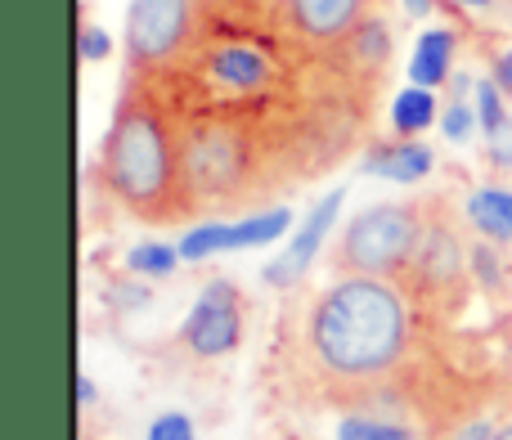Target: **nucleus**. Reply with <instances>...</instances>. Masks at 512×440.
Returning a JSON list of instances; mask_svg holds the SVG:
<instances>
[{"label": "nucleus", "instance_id": "f257e3e1", "mask_svg": "<svg viewBox=\"0 0 512 440\" xmlns=\"http://www.w3.org/2000/svg\"><path fill=\"white\" fill-rule=\"evenodd\" d=\"M283 360L310 400L373 414L414 360V301L396 279H333L306 301L292 333L283 328Z\"/></svg>", "mask_w": 512, "mask_h": 440}, {"label": "nucleus", "instance_id": "f03ea898", "mask_svg": "<svg viewBox=\"0 0 512 440\" xmlns=\"http://www.w3.org/2000/svg\"><path fill=\"white\" fill-rule=\"evenodd\" d=\"M99 180L131 220L153 229H176L198 220L185 176V135L158 95L144 81L122 77L99 149Z\"/></svg>", "mask_w": 512, "mask_h": 440}, {"label": "nucleus", "instance_id": "7ed1b4c3", "mask_svg": "<svg viewBox=\"0 0 512 440\" xmlns=\"http://www.w3.org/2000/svg\"><path fill=\"white\" fill-rule=\"evenodd\" d=\"M463 225H468V216L450 198H427L423 234H418L414 256L396 279L414 306L454 315V310H463L468 292L477 288L472 283V238L463 234Z\"/></svg>", "mask_w": 512, "mask_h": 440}, {"label": "nucleus", "instance_id": "20e7f679", "mask_svg": "<svg viewBox=\"0 0 512 440\" xmlns=\"http://www.w3.org/2000/svg\"><path fill=\"white\" fill-rule=\"evenodd\" d=\"M427 198H387L364 212H355L333 234L328 247V270L333 279L364 274V279H400L423 234Z\"/></svg>", "mask_w": 512, "mask_h": 440}, {"label": "nucleus", "instance_id": "39448f33", "mask_svg": "<svg viewBox=\"0 0 512 440\" xmlns=\"http://www.w3.org/2000/svg\"><path fill=\"white\" fill-rule=\"evenodd\" d=\"M203 27L207 18L198 0H131L122 36L126 72L149 77V72L171 68L203 41Z\"/></svg>", "mask_w": 512, "mask_h": 440}, {"label": "nucleus", "instance_id": "423d86ee", "mask_svg": "<svg viewBox=\"0 0 512 440\" xmlns=\"http://www.w3.org/2000/svg\"><path fill=\"white\" fill-rule=\"evenodd\" d=\"M243 288L225 274L203 283V292L189 306V319L180 324L176 333V351L194 364H212L225 360L243 346Z\"/></svg>", "mask_w": 512, "mask_h": 440}, {"label": "nucleus", "instance_id": "0eeeda50", "mask_svg": "<svg viewBox=\"0 0 512 440\" xmlns=\"http://www.w3.org/2000/svg\"><path fill=\"white\" fill-rule=\"evenodd\" d=\"M342 189H333V194H324L315 207L306 212V220H301L297 229L288 234V247H283L279 256H274L270 265H265V274L261 279L270 283V288H297L301 279H306V270L315 265V256H319V247H324V234H333V220L337 212H342Z\"/></svg>", "mask_w": 512, "mask_h": 440}, {"label": "nucleus", "instance_id": "6e6552de", "mask_svg": "<svg viewBox=\"0 0 512 440\" xmlns=\"http://www.w3.org/2000/svg\"><path fill=\"white\" fill-rule=\"evenodd\" d=\"M279 18L310 45H337L373 14V0H274Z\"/></svg>", "mask_w": 512, "mask_h": 440}, {"label": "nucleus", "instance_id": "1a4fd4ad", "mask_svg": "<svg viewBox=\"0 0 512 440\" xmlns=\"http://www.w3.org/2000/svg\"><path fill=\"white\" fill-rule=\"evenodd\" d=\"M436 153L423 140H378L360 153V171L378 180H396V185H418L423 176H432Z\"/></svg>", "mask_w": 512, "mask_h": 440}, {"label": "nucleus", "instance_id": "9d476101", "mask_svg": "<svg viewBox=\"0 0 512 440\" xmlns=\"http://www.w3.org/2000/svg\"><path fill=\"white\" fill-rule=\"evenodd\" d=\"M454 54H459V32H450V27H427L414 45V59H409V81L427 86V90L450 86Z\"/></svg>", "mask_w": 512, "mask_h": 440}, {"label": "nucleus", "instance_id": "9b49d317", "mask_svg": "<svg viewBox=\"0 0 512 440\" xmlns=\"http://www.w3.org/2000/svg\"><path fill=\"white\" fill-rule=\"evenodd\" d=\"M463 216L481 238L508 247L512 243V189L504 185H481L463 198Z\"/></svg>", "mask_w": 512, "mask_h": 440}, {"label": "nucleus", "instance_id": "f8f14e48", "mask_svg": "<svg viewBox=\"0 0 512 440\" xmlns=\"http://www.w3.org/2000/svg\"><path fill=\"white\" fill-rule=\"evenodd\" d=\"M387 117H391V131H396L400 140H418L423 131H432V126L441 122V99H436V90L409 81L405 90H396Z\"/></svg>", "mask_w": 512, "mask_h": 440}, {"label": "nucleus", "instance_id": "ddd939ff", "mask_svg": "<svg viewBox=\"0 0 512 440\" xmlns=\"http://www.w3.org/2000/svg\"><path fill=\"white\" fill-rule=\"evenodd\" d=\"M292 234V207L274 203V207H261V212L243 216V220H230V252H243V247H265L274 238Z\"/></svg>", "mask_w": 512, "mask_h": 440}, {"label": "nucleus", "instance_id": "4468645a", "mask_svg": "<svg viewBox=\"0 0 512 440\" xmlns=\"http://www.w3.org/2000/svg\"><path fill=\"white\" fill-rule=\"evenodd\" d=\"M472 283H477L486 297H504L508 292V261L504 247L490 243V238H472Z\"/></svg>", "mask_w": 512, "mask_h": 440}, {"label": "nucleus", "instance_id": "2eb2a0df", "mask_svg": "<svg viewBox=\"0 0 512 440\" xmlns=\"http://www.w3.org/2000/svg\"><path fill=\"white\" fill-rule=\"evenodd\" d=\"M176 265H180V247L158 243V238L135 243L126 252V274H140V279H167V274H176Z\"/></svg>", "mask_w": 512, "mask_h": 440}, {"label": "nucleus", "instance_id": "dca6fc26", "mask_svg": "<svg viewBox=\"0 0 512 440\" xmlns=\"http://www.w3.org/2000/svg\"><path fill=\"white\" fill-rule=\"evenodd\" d=\"M337 440H418V432L382 414H346L337 423Z\"/></svg>", "mask_w": 512, "mask_h": 440}, {"label": "nucleus", "instance_id": "f3484780", "mask_svg": "<svg viewBox=\"0 0 512 440\" xmlns=\"http://www.w3.org/2000/svg\"><path fill=\"white\" fill-rule=\"evenodd\" d=\"M180 261H207V256L216 252H230V220H203V225H194L189 234H180Z\"/></svg>", "mask_w": 512, "mask_h": 440}, {"label": "nucleus", "instance_id": "a211bd4d", "mask_svg": "<svg viewBox=\"0 0 512 440\" xmlns=\"http://www.w3.org/2000/svg\"><path fill=\"white\" fill-rule=\"evenodd\" d=\"M472 104H477V122H481V135H486V140H495V135L512 122V117H508V95L499 90L495 77H481L477 81V90H472Z\"/></svg>", "mask_w": 512, "mask_h": 440}, {"label": "nucleus", "instance_id": "6ab92c4d", "mask_svg": "<svg viewBox=\"0 0 512 440\" xmlns=\"http://www.w3.org/2000/svg\"><path fill=\"white\" fill-rule=\"evenodd\" d=\"M207 23H256L274 14V0H198Z\"/></svg>", "mask_w": 512, "mask_h": 440}, {"label": "nucleus", "instance_id": "aec40b11", "mask_svg": "<svg viewBox=\"0 0 512 440\" xmlns=\"http://www.w3.org/2000/svg\"><path fill=\"white\" fill-rule=\"evenodd\" d=\"M104 301L113 310H140V306H149L153 301V288H149V279H140V274H122V279H113L104 288Z\"/></svg>", "mask_w": 512, "mask_h": 440}, {"label": "nucleus", "instance_id": "412c9836", "mask_svg": "<svg viewBox=\"0 0 512 440\" xmlns=\"http://www.w3.org/2000/svg\"><path fill=\"white\" fill-rule=\"evenodd\" d=\"M144 440H198L194 432V418L180 414V409H167V414H158L149 423V432H144Z\"/></svg>", "mask_w": 512, "mask_h": 440}, {"label": "nucleus", "instance_id": "4be33fe9", "mask_svg": "<svg viewBox=\"0 0 512 440\" xmlns=\"http://www.w3.org/2000/svg\"><path fill=\"white\" fill-rule=\"evenodd\" d=\"M77 54H81V63H104L108 54H113V36H108L104 27H95V23H81Z\"/></svg>", "mask_w": 512, "mask_h": 440}, {"label": "nucleus", "instance_id": "5701e85b", "mask_svg": "<svg viewBox=\"0 0 512 440\" xmlns=\"http://www.w3.org/2000/svg\"><path fill=\"white\" fill-rule=\"evenodd\" d=\"M486 144H490V167H495V171H512V122L495 135V140H486Z\"/></svg>", "mask_w": 512, "mask_h": 440}, {"label": "nucleus", "instance_id": "b1692460", "mask_svg": "<svg viewBox=\"0 0 512 440\" xmlns=\"http://www.w3.org/2000/svg\"><path fill=\"white\" fill-rule=\"evenodd\" d=\"M490 77L499 81V90H504V95H512V45L490 59Z\"/></svg>", "mask_w": 512, "mask_h": 440}, {"label": "nucleus", "instance_id": "393cba45", "mask_svg": "<svg viewBox=\"0 0 512 440\" xmlns=\"http://www.w3.org/2000/svg\"><path fill=\"white\" fill-rule=\"evenodd\" d=\"M400 5H405L409 18H432V9L441 5V0H400Z\"/></svg>", "mask_w": 512, "mask_h": 440}, {"label": "nucleus", "instance_id": "a878e982", "mask_svg": "<svg viewBox=\"0 0 512 440\" xmlns=\"http://www.w3.org/2000/svg\"><path fill=\"white\" fill-rule=\"evenodd\" d=\"M77 400H81V409L95 405V382H90V373H81L77 378Z\"/></svg>", "mask_w": 512, "mask_h": 440}, {"label": "nucleus", "instance_id": "bb28decb", "mask_svg": "<svg viewBox=\"0 0 512 440\" xmlns=\"http://www.w3.org/2000/svg\"><path fill=\"white\" fill-rule=\"evenodd\" d=\"M450 5H459V9H495L499 0H450Z\"/></svg>", "mask_w": 512, "mask_h": 440}, {"label": "nucleus", "instance_id": "cd10ccee", "mask_svg": "<svg viewBox=\"0 0 512 440\" xmlns=\"http://www.w3.org/2000/svg\"><path fill=\"white\" fill-rule=\"evenodd\" d=\"M495 440H512V427H504V432H499Z\"/></svg>", "mask_w": 512, "mask_h": 440}]
</instances>
